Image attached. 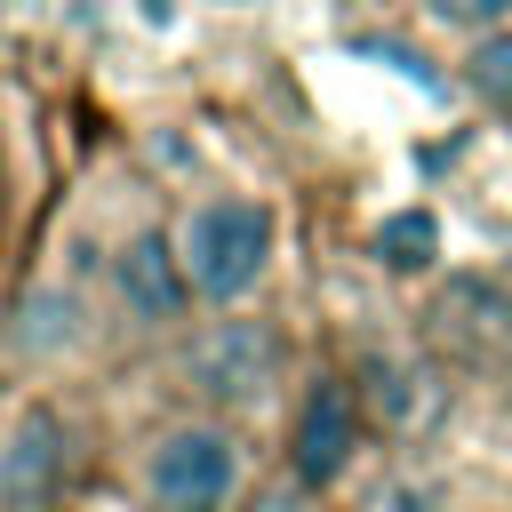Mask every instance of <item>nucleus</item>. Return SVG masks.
Masks as SVG:
<instances>
[{"label": "nucleus", "mask_w": 512, "mask_h": 512, "mask_svg": "<svg viewBox=\"0 0 512 512\" xmlns=\"http://www.w3.org/2000/svg\"><path fill=\"white\" fill-rule=\"evenodd\" d=\"M264 248H272V216L264 200H200L176 232V256H184V280L216 304L248 296L256 272H264Z\"/></svg>", "instance_id": "f257e3e1"}, {"label": "nucleus", "mask_w": 512, "mask_h": 512, "mask_svg": "<svg viewBox=\"0 0 512 512\" xmlns=\"http://www.w3.org/2000/svg\"><path fill=\"white\" fill-rule=\"evenodd\" d=\"M232 488H240V456L216 424H176L152 440V464H144L152 512H224Z\"/></svg>", "instance_id": "f03ea898"}, {"label": "nucleus", "mask_w": 512, "mask_h": 512, "mask_svg": "<svg viewBox=\"0 0 512 512\" xmlns=\"http://www.w3.org/2000/svg\"><path fill=\"white\" fill-rule=\"evenodd\" d=\"M72 472V432L56 408H16V424L0 432V512H56Z\"/></svg>", "instance_id": "7ed1b4c3"}, {"label": "nucleus", "mask_w": 512, "mask_h": 512, "mask_svg": "<svg viewBox=\"0 0 512 512\" xmlns=\"http://www.w3.org/2000/svg\"><path fill=\"white\" fill-rule=\"evenodd\" d=\"M184 376H192L208 400H264L272 376H280V336L256 328V320H224V328H208V336L192 344Z\"/></svg>", "instance_id": "20e7f679"}, {"label": "nucleus", "mask_w": 512, "mask_h": 512, "mask_svg": "<svg viewBox=\"0 0 512 512\" xmlns=\"http://www.w3.org/2000/svg\"><path fill=\"white\" fill-rule=\"evenodd\" d=\"M344 464H352V392L344 384H312L304 416H296V480L328 488Z\"/></svg>", "instance_id": "39448f33"}, {"label": "nucleus", "mask_w": 512, "mask_h": 512, "mask_svg": "<svg viewBox=\"0 0 512 512\" xmlns=\"http://www.w3.org/2000/svg\"><path fill=\"white\" fill-rule=\"evenodd\" d=\"M184 296H192V280H184V256H168V240H136L128 256H120V304H128V320H176L184 312Z\"/></svg>", "instance_id": "423d86ee"}, {"label": "nucleus", "mask_w": 512, "mask_h": 512, "mask_svg": "<svg viewBox=\"0 0 512 512\" xmlns=\"http://www.w3.org/2000/svg\"><path fill=\"white\" fill-rule=\"evenodd\" d=\"M464 80H472V96H480L488 112H504V120H512V24H496V32H480V40H472Z\"/></svg>", "instance_id": "0eeeda50"}, {"label": "nucleus", "mask_w": 512, "mask_h": 512, "mask_svg": "<svg viewBox=\"0 0 512 512\" xmlns=\"http://www.w3.org/2000/svg\"><path fill=\"white\" fill-rule=\"evenodd\" d=\"M376 256H384L392 272H424V264L440 256V224H432L424 208H400V216L376 224Z\"/></svg>", "instance_id": "6e6552de"}, {"label": "nucleus", "mask_w": 512, "mask_h": 512, "mask_svg": "<svg viewBox=\"0 0 512 512\" xmlns=\"http://www.w3.org/2000/svg\"><path fill=\"white\" fill-rule=\"evenodd\" d=\"M56 336H64V344L80 336V304H72V296H56V288H40V296L24 304V344H32V352H48Z\"/></svg>", "instance_id": "1a4fd4ad"}, {"label": "nucleus", "mask_w": 512, "mask_h": 512, "mask_svg": "<svg viewBox=\"0 0 512 512\" xmlns=\"http://www.w3.org/2000/svg\"><path fill=\"white\" fill-rule=\"evenodd\" d=\"M432 16L440 24H464V32H496L512 16V0H432Z\"/></svg>", "instance_id": "9d476101"}, {"label": "nucleus", "mask_w": 512, "mask_h": 512, "mask_svg": "<svg viewBox=\"0 0 512 512\" xmlns=\"http://www.w3.org/2000/svg\"><path fill=\"white\" fill-rule=\"evenodd\" d=\"M368 512H440V488H424V480H392V488L368 496Z\"/></svg>", "instance_id": "9b49d317"}, {"label": "nucleus", "mask_w": 512, "mask_h": 512, "mask_svg": "<svg viewBox=\"0 0 512 512\" xmlns=\"http://www.w3.org/2000/svg\"><path fill=\"white\" fill-rule=\"evenodd\" d=\"M368 56H384V64H392V72H408V80H416L424 96H440V72H432V64H424L416 48H400V40H368Z\"/></svg>", "instance_id": "f8f14e48"}]
</instances>
